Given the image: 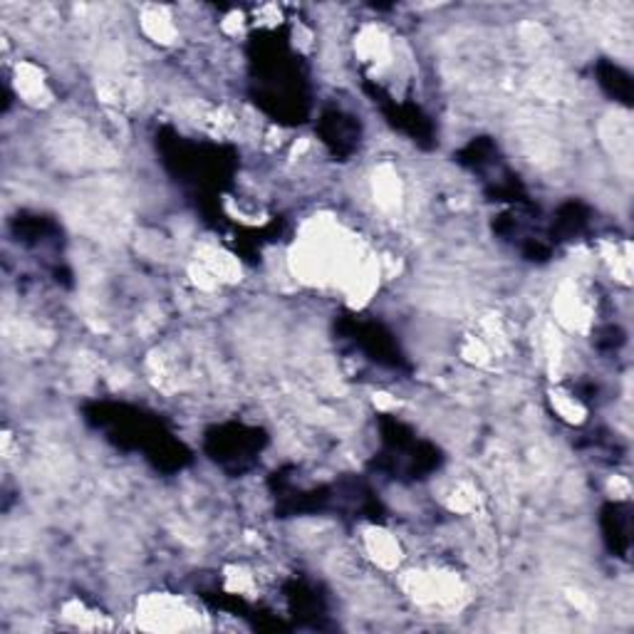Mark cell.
Masks as SVG:
<instances>
[{
  "label": "cell",
  "instance_id": "4",
  "mask_svg": "<svg viewBox=\"0 0 634 634\" xmlns=\"http://www.w3.org/2000/svg\"><path fill=\"white\" fill-rule=\"evenodd\" d=\"M347 337L360 347V350L382 367H392L397 370L402 367V355L397 350V343H394L390 333H384L380 325L374 323H362V320H352L350 330H347Z\"/></svg>",
  "mask_w": 634,
  "mask_h": 634
},
{
  "label": "cell",
  "instance_id": "5",
  "mask_svg": "<svg viewBox=\"0 0 634 634\" xmlns=\"http://www.w3.org/2000/svg\"><path fill=\"white\" fill-rule=\"evenodd\" d=\"M602 540L614 558H627L632 548V511L627 503L612 501L600 513Z\"/></svg>",
  "mask_w": 634,
  "mask_h": 634
},
{
  "label": "cell",
  "instance_id": "3",
  "mask_svg": "<svg viewBox=\"0 0 634 634\" xmlns=\"http://www.w3.org/2000/svg\"><path fill=\"white\" fill-rule=\"evenodd\" d=\"M204 446L206 454L218 466H224L226 471L243 474L255 464V458L263 452L265 434L255 427L224 424L206 431Z\"/></svg>",
  "mask_w": 634,
  "mask_h": 634
},
{
  "label": "cell",
  "instance_id": "1",
  "mask_svg": "<svg viewBox=\"0 0 634 634\" xmlns=\"http://www.w3.org/2000/svg\"><path fill=\"white\" fill-rule=\"evenodd\" d=\"M87 419L97 429H105L107 439H112L117 446L142 452L156 468L179 471L189 464V448L179 439H174L171 431L159 419L144 415L140 409L127 407V404L103 402L92 404L87 409Z\"/></svg>",
  "mask_w": 634,
  "mask_h": 634
},
{
  "label": "cell",
  "instance_id": "9",
  "mask_svg": "<svg viewBox=\"0 0 634 634\" xmlns=\"http://www.w3.org/2000/svg\"><path fill=\"white\" fill-rule=\"evenodd\" d=\"M285 597H288L290 610L300 620H315L323 618V602H320L318 593L306 583H290L285 587Z\"/></svg>",
  "mask_w": 634,
  "mask_h": 634
},
{
  "label": "cell",
  "instance_id": "2",
  "mask_svg": "<svg viewBox=\"0 0 634 634\" xmlns=\"http://www.w3.org/2000/svg\"><path fill=\"white\" fill-rule=\"evenodd\" d=\"M382 434V462L380 468L397 479H424L431 471H436L441 464V454L434 444L415 436L407 424L399 419L382 415L380 417Z\"/></svg>",
  "mask_w": 634,
  "mask_h": 634
},
{
  "label": "cell",
  "instance_id": "8",
  "mask_svg": "<svg viewBox=\"0 0 634 634\" xmlns=\"http://www.w3.org/2000/svg\"><path fill=\"white\" fill-rule=\"evenodd\" d=\"M587 224H590V208L581 201H567L558 208L553 218V241H570V238L581 236Z\"/></svg>",
  "mask_w": 634,
  "mask_h": 634
},
{
  "label": "cell",
  "instance_id": "6",
  "mask_svg": "<svg viewBox=\"0 0 634 634\" xmlns=\"http://www.w3.org/2000/svg\"><path fill=\"white\" fill-rule=\"evenodd\" d=\"M320 136H323V142L333 154L350 156L357 149V144H360L362 130L352 115L333 109V112H325L323 119H320Z\"/></svg>",
  "mask_w": 634,
  "mask_h": 634
},
{
  "label": "cell",
  "instance_id": "7",
  "mask_svg": "<svg viewBox=\"0 0 634 634\" xmlns=\"http://www.w3.org/2000/svg\"><path fill=\"white\" fill-rule=\"evenodd\" d=\"M595 75L600 87L608 92L614 103H622L624 107L632 105V77L627 70H622L618 62L600 60L595 68Z\"/></svg>",
  "mask_w": 634,
  "mask_h": 634
}]
</instances>
